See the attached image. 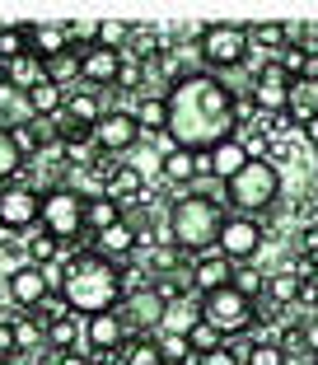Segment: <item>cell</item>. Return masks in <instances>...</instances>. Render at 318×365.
Returning <instances> with one entry per match:
<instances>
[{
	"label": "cell",
	"mask_w": 318,
	"mask_h": 365,
	"mask_svg": "<svg viewBox=\"0 0 318 365\" xmlns=\"http://www.w3.org/2000/svg\"><path fill=\"white\" fill-rule=\"evenodd\" d=\"M244 118H239V98L211 71H192L188 80L169 89V140L183 150L211 155L220 140L239 136Z\"/></svg>",
	"instance_id": "1"
},
{
	"label": "cell",
	"mask_w": 318,
	"mask_h": 365,
	"mask_svg": "<svg viewBox=\"0 0 318 365\" xmlns=\"http://www.w3.org/2000/svg\"><path fill=\"white\" fill-rule=\"evenodd\" d=\"M66 304H71L75 319H94L122 304L127 286H122V267L108 262L94 248H80L75 258H66V286H61Z\"/></svg>",
	"instance_id": "2"
},
{
	"label": "cell",
	"mask_w": 318,
	"mask_h": 365,
	"mask_svg": "<svg viewBox=\"0 0 318 365\" xmlns=\"http://www.w3.org/2000/svg\"><path fill=\"white\" fill-rule=\"evenodd\" d=\"M225 220H230V211L220 206V197L192 187V192H183L178 202L169 206V239L183 248V253L202 258V253H215Z\"/></svg>",
	"instance_id": "3"
},
{
	"label": "cell",
	"mask_w": 318,
	"mask_h": 365,
	"mask_svg": "<svg viewBox=\"0 0 318 365\" xmlns=\"http://www.w3.org/2000/svg\"><path fill=\"white\" fill-rule=\"evenodd\" d=\"M220 202H230V215H253V220L272 215L281 206V169H276V160H248L244 173H234L225 182Z\"/></svg>",
	"instance_id": "4"
},
{
	"label": "cell",
	"mask_w": 318,
	"mask_h": 365,
	"mask_svg": "<svg viewBox=\"0 0 318 365\" xmlns=\"http://www.w3.org/2000/svg\"><path fill=\"white\" fill-rule=\"evenodd\" d=\"M197 56L206 61V71H239L253 56L248 43V24H202L197 29Z\"/></svg>",
	"instance_id": "5"
},
{
	"label": "cell",
	"mask_w": 318,
	"mask_h": 365,
	"mask_svg": "<svg viewBox=\"0 0 318 365\" xmlns=\"http://www.w3.org/2000/svg\"><path fill=\"white\" fill-rule=\"evenodd\" d=\"M38 225L56 239V244H85L94 248V235H85V192L75 187H56V192H43V220Z\"/></svg>",
	"instance_id": "6"
},
{
	"label": "cell",
	"mask_w": 318,
	"mask_h": 365,
	"mask_svg": "<svg viewBox=\"0 0 318 365\" xmlns=\"http://www.w3.org/2000/svg\"><path fill=\"white\" fill-rule=\"evenodd\" d=\"M202 314H206V323H211V328H220L225 337H248V333H253V323H257V304L248 300V295H239L234 286L206 295V300H202Z\"/></svg>",
	"instance_id": "7"
},
{
	"label": "cell",
	"mask_w": 318,
	"mask_h": 365,
	"mask_svg": "<svg viewBox=\"0 0 318 365\" xmlns=\"http://www.w3.org/2000/svg\"><path fill=\"white\" fill-rule=\"evenodd\" d=\"M43 220V192L29 182H10L0 192V235H29Z\"/></svg>",
	"instance_id": "8"
},
{
	"label": "cell",
	"mask_w": 318,
	"mask_h": 365,
	"mask_svg": "<svg viewBox=\"0 0 318 365\" xmlns=\"http://www.w3.org/2000/svg\"><path fill=\"white\" fill-rule=\"evenodd\" d=\"M117 319H122V328H127V337H150L159 333V319H164V295H159L155 286H136L122 295V304H117Z\"/></svg>",
	"instance_id": "9"
},
{
	"label": "cell",
	"mask_w": 318,
	"mask_h": 365,
	"mask_svg": "<svg viewBox=\"0 0 318 365\" xmlns=\"http://www.w3.org/2000/svg\"><path fill=\"white\" fill-rule=\"evenodd\" d=\"M262 244H267L262 220H253V215H230V220H225V230H220L215 253H225L234 267H244V262L257 258V248H262Z\"/></svg>",
	"instance_id": "10"
},
{
	"label": "cell",
	"mask_w": 318,
	"mask_h": 365,
	"mask_svg": "<svg viewBox=\"0 0 318 365\" xmlns=\"http://www.w3.org/2000/svg\"><path fill=\"white\" fill-rule=\"evenodd\" d=\"M136 140H140V127H136V118H131V108H108L103 118L94 122V150L103 155V160L136 150Z\"/></svg>",
	"instance_id": "11"
},
{
	"label": "cell",
	"mask_w": 318,
	"mask_h": 365,
	"mask_svg": "<svg viewBox=\"0 0 318 365\" xmlns=\"http://www.w3.org/2000/svg\"><path fill=\"white\" fill-rule=\"evenodd\" d=\"M286 103H290V76L276 61H267L262 71L253 76V108H257V118H286Z\"/></svg>",
	"instance_id": "12"
},
{
	"label": "cell",
	"mask_w": 318,
	"mask_h": 365,
	"mask_svg": "<svg viewBox=\"0 0 318 365\" xmlns=\"http://www.w3.org/2000/svg\"><path fill=\"white\" fill-rule=\"evenodd\" d=\"M159 178L192 192V182H197V178H211V155H197V150H183V145H169V150L159 155Z\"/></svg>",
	"instance_id": "13"
},
{
	"label": "cell",
	"mask_w": 318,
	"mask_h": 365,
	"mask_svg": "<svg viewBox=\"0 0 318 365\" xmlns=\"http://www.w3.org/2000/svg\"><path fill=\"white\" fill-rule=\"evenodd\" d=\"M5 295L14 300V309H19V314H33L38 304L47 300V295H56V290L47 286L43 267H33V262H19V267L5 277Z\"/></svg>",
	"instance_id": "14"
},
{
	"label": "cell",
	"mask_w": 318,
	"mask_h": 365,
	"mask_svg": "<svg viewBox=\"0 0 318 365\" xmlns=\"http://www.w3.org/2000/svg\"><path fill=\"white\" fill-rule=\"evenodd\" d=\"M122 346H127V328H122L117 309L85 319V351L94 356V361H113V356L122 351Z\"/></svg>",
	"instance_id": "15"
},
{
	"label": "cell",
	"mask_w": 318,
	"mask_h": 365,
	"mask_svg": "<svg viewBox=\"0 0 318 365\" xmlns=\"http://www.w3.org/2000/svg\"><path fill=\"white\" fill-rule=\"evenodd\" d=\"M234 281V262L225 258V253H202V258L192 262V295H215V290H225Z\"/></svg>",
	"instance_id": "16"
},
{
	"label": "cell",
	"mask_w": 318,
	"mask_h": 365,
	"mask_svg": "<svg viewBox=\"0 0 318 365\" xmlns=\"http://www.w3.org/2000/svg\"><path fill=\"white\" fill-rule=\"evenodd\" d=\"M206 314H202V295H183V300L164 304V319H159V333H178L192 337V328H202Z\"/></svg>",
	"instance_id": "17"
},
{
	"label": "cell",
	"mask_w": 318,
	"mask_h": 365,
	"mask_svg": "<svg viewBox=\"0 0 318 365\" xmlns=\"http://www.w3.org/2000/svg\"><path fill=\"white\" fill-rule=\"evenodd\" d=\"M304 290H309V281L299 277V272H290V267L267 272V304H272V309H295V304H304Z\"/></svg>",
	"instance_id": "18"
},
{
	"label": "cell",
	"mask_w": 318,
	"mask_h": 365,
	"mask_svg": "<svg viewBox=\"0 0 318 365\" xmlns=\"http://www.w3.org/2000/svg\"><path fill=\"white\" fill-rule=\"evenodd\" d=\"M103 192L113 197V202H122V206L145 202V173H140L136 164H113V173L103 178Z\"/></svg>",
	"instance_id": "19"
},
{
	"label": "cell",
	"mask_w": 318,
	"mask_h": 365,
	"mask_svg": "<svg viewBox=\"0 0 318 365\" xmlns=\"http://www.w3.org/2000/svg\"><path fill=\"white\" fill-rule=\"evenodd\" d=\"M286 118H290V127H309V122L318 118V76L290 80V103H286Z\"/></svg>",
	"instance_id": "20"
},
{
	"label": "cell",
	"mask_w": 318,
	"mask_h": 365,
	"mask_svg": "<svg viewBox=\"0 0 318 365\" xmlns=\"http://www.w3.org/2000/svg\"><path fill=\"white\" fill-rule=\"evenodd\" d=\"M29 52L43 56V61L71 52V29L66 24H29Z\"/></svg>",
	"instance_id": "21"
},
{
	"label": "cell",
	"mask_w": 318,
	"mask_h": 365,
	"mask_svg": "<svg viewBox=\"0 0 318 365\" xmlns=\"http://www.w3.org/2000/svg\"><path fill=\"white\" fill-rule=\"evenodd\" d=\"M103 113H108V108H103V94H98V89H89V85L66 89V118H75L80 127L94 131V122L103 118Z\"/></svg>",
	"instance_id": "22"
},
{
	"label": "cell",
	"mask_w": 318,
	"mask_h": 365,
	"mask_svg": "<svg viewBox=\"0 0 318 365\" xmlns=\"http://www.w3.org/2000/svg\"><path fill=\"white\" fill-rule=\"evenodd\" d=\"M248 160H253V155H248V145H244L239 136L220 140V145L211 150V178H220V187H225L234 173H244V164H248Z\"/></svg>",
	"instance_id": "23"
},
{
	"label": "cell",
	"mask_w": 318,
	"mask_h": 365,
	"mask_svg": "<svg viewBox=\"0 0 318 365\" xmlns=\"http://www.w3.org/2000/svg\"><path fill=\"white\" fill-rule=\"evenodd\" d=\"M117 71H122V52H103V47H94V52H85V85L89 89H113L117 85Z\"/></svg>",
	"instance_id": "24"
},
{
	"label": "cell",
	"mask_w": 318,
	"mask_h": 365,
	"mask_svg": "<svg viewBox=\"0 0 318 365\" xmlns=\"http://www.w3.org/2000/svg\"><path fill=\"white\" fill-rule=\"evenodd\" d=\"M113 225H122V202H113L108 192L85 197V235H103Z\"/></svg>",
	"instance_id": "25"
},
{
	"label": "cell",
	"mask_w": 318,
	"mask_h": 365,
	"mask_svg": "<svg viewBox=\"0 0 318 365\" xmlns=\"http://www.w3.org/2000/svg\"><path fill=\"white\" fill-rule=\"evenodd\" d=\"M24 103H29V118H61L66 113V89L61 85H52V80H43V85L38 89H29V94H24Z\"/></svg>",
	"instance_id": "26"
},
{
	"label": "cell",
	"mask_w": 318,
	"mask_h": 365,
	"mask_svg": "<svg viewBox=\"0 0 318 365\" xmlns=\"http://www.w3.org/2000/svg\"><path fill=\"white\" fill-rule=\"evenodd\" d=\"M131 118H136L140 136H169V98H136V108H131Z\"/></svg>",
	"instance_id": "27"
},
{
	"label": "cell",
	"mask_w": 318,
	"mask_h": 365,
	"mask_svg": "<svg viewBox=\"0 0 318 365\" xmlns=\"http://www.w3.org/2000/svg\"><path fill=\"white\" fill-rule=\"evenodd\" d=\"M5 80H10V85L19 89V94H29V89H38V85L47 80V61L29 52V56H19V61L5 66Z\"/></svg>",
	"instance_id": "28"
},
{
	"label": "cell",
	"mask_w": 318,
	"mask_h": 365,
	"mask_svg": "<svg viewBox=\"0 0 318 365\" xmlns=\"http://www.w3.org/2000/svg\"><path fill=\"white\" fill-rule=\"evenodd\" d=\"M47 80L61 89H75V85H85V56L80 52H61L47 61Z\"/></svg>",
	"instance_id": "29"
},
{
	"label": "cell",
	"mask_w": 318,
	"mask_h": 365,
	"mask_svg": "<svg viewBox=\"0 0 318 365\" xmlns=\"http://www.w3.org/2000/svg\"><path fill=\"white\" fill-rule=\"evenodd\" d=\"M248 43H253V52H267V61H272L290 43V24H248Z\"/></svg>",
	"instance_id": "30"
},
{
	"label": "cell",
	"mask_w": 318,
	"mask_h": 365,
	"mask_svg": "<svg viewBox=\"0 0 318 365\" xmlns=\"http://www.w3.org/2000/svg\"><path fill=\"white\" fill-rule=\"evenodd\" d=\"M80 337H85V323L75 319H56L52 328H47V351L52 356H61V351H75V346H80Z\"/></svg>",
	"instance_id": "31"
},
{
	"label": "cell",
	"mask_w": 318,
	"mask_h": 365,
	"mask_svg": "<svg viewBox=\"0 0 318 365\" xmlns=\"http://www.w3.org/2000/svg\"><path fill=\"white\" fill-rule=\"evenodd\" d=\"M61 258V244H56L47 230H33L29 239H24V262H33V267H47V262Z\"/></svg>",
	"instance_id": "32"
},
{
	"label": "cell",
	"mask_w": 318,
	"mask_h": 365,
	"mask_svg": "<svg viewBox=\"0 0 318 365\" xmlns=\"http://www.w3.org/2000/svg\"><path fill=\"white\" fill-rule=\"evenodd\" d=\"M164 356H159L155 337H127V346L113 356V365H159Z\"/></svg>",
	"instance_id": "33"
},
{
	"label": "cell",
	"mask_w": 318,
	"mask_h": 365,
	"mask_svg": "<svg viewBox=\"0 0 318 365\" xmlns=\"http://www.w3.org/2000/svg\"><path fill=\"white\" fill-rule=\"evenodd\" d=\"M24 169H29V160L19 155V145H14L10 127H0V182H19Z\"/></svg>",
	"instance_id": "34"
},
{
	"label": "cell",
	"mask_w": 318,
	"mask_h": 365,
	"mask_svg": "<svg viewBox=\"0 0 318 365\" xmlns=\"http://www.w3.org/2000/svg\"><path fill=\"white\" fill-rule=\"evenodd\" d=\"M29 56V24H0V61L10 66Z\"/></svg>",
	"instance_id": "35"
},
{
	"label": "cell",
	"mask_w": 318,
	"mask_h": 365,
	"mask_svg": "<svg viewBox=\"0 0 318 365\" xmlns=\"http://www.w3.org/2000/svg\"><path fill=\"white\" fill-rule=\"evenodd\" d=\"M234 290H239V295H248V300H262L267 295V272H257L253 262H244V267H234V281H230Z\"/></svg>",
	"instance_id": "36"
},
{
	"label": "cell",
	"mask_w": 318,
	"mask_h": 365,
	"mask_svg": "<svg viewBox=\"0 0 318 365\" xmlns=\"http://www.w3.org/2000/svg\"><path fill=\"white\" fill-rule=\"evenodd\" d=\"M136 24H117V19H98V47L103 52H127Z\"/></svg>",
	"instance_id": "37"
},
{
	"label": "cell",
	"mask_w": 318,
	"mask_h": 365,
	"mask_svg": "<svg viewBox=\"0 0 318 365\" xmlns=\"http://www.w3.org/2000/svg\"><path fill=\"white\" fill-rule=\"evenodd\" d=\"M150 337H155V346H159V356H164V361H183V365L197 361L188 337H178V333H150Z\"/></svg>",
	"instance_id": "38"
},
{
	"label": "cell",
	"mask_w": 318,
	"mask_h": 365,
	"mask_svg": "<svg viewBox=\"0 0 318 365\" xmlns=\"http://www.w3.org/2000/svg\"><path fill=\"white\" fill-rule=\"evenodd\" d=\"M276 346H281V351L290 356V361H299V356L309 351V337H304V323L299 319H290L286 328H281V333H276Z\"/></svg>",
	"instance_id": "39"
},
{
	"label": "cell",
	"mask_w": 318,
	"mask_h": 365,
	"mask_svg": "<svg viewBox=\"0 0 318 365\" xmlns=\"http://www.w3.org/2000/svg\"><path fill=\"white\" fill-rule=\"evenodd\" d=\"M244 365H290V356L276 346V337H267V342H253V346H248Z\"/></svg>",
	"instance_id": "40"
},
{
	"label": "cell",
	"mask_w": 318,
	"mask_h": 365,
	"mask_svg": "<svg viewBox=\"0 0 318 365\" xmlns=\"http://www.w3.org/2000/svg\"><path fill=\"white\" fill-rule=\"evenodd\" d=\"M113 89H127V94L140 98V89H145V66L131 61V56L122 52V71H117V85H113Z\"/></svg>",
	"instance_id": "41"
},
{
	"label": "cell",
	"mask_w": 318,
	"mask_h": 365,
	"mask_svg": "<svg viewBox=\"0 0 318 365\" xmlns=\"http://www.w3.org/2000/svg\"><path fill=\"white\" fill-rule=\"evenodd\" d=\"M192 356H206V351H220L225 346V333L220 328H211V323H202V328H192Z\"/></svg>",
	"instance_id": "42"
},
{
	"label": "cell",
	"mask_w": 318,
	"mask_h": 365,
	"mask_svg": "<svg viewBox=\"0 0 318 365\" xmlns=\"http://www.w3.org/2000/svg\"><path fill=\"white\" fill-rule=\"evenodd\" d=\"M0 356H19V337H14V314H0Z\"/></svg>",
	"instance_id": "43"
},
{
	"label": "cell",
	"mask_w": 318,
	"mask_h": 365,
	"mask_svg": "<svg viewBox=\"0 0 318 365\" xmlns=\"http://www.w3.org/2000/svg\"><path fill=\"white\" fill-rule=\"evenodd\" d=\"M192 365H244V361H239V356H234L230 346H220V351H206V356H197Z\"/></svg>",
	"instance_id": "44"
},
{
	"label": "cell",
	"mask_w": 318,
	"mask_h": 365,
	"mask_svg": "<svg viewBox=\"0 0 318 365\" xmlns=\"http://www.w3.org/2000/svg\"><path fill=\"white\" fill-rule=\"evenodd\" d=\"M52 365H94V356H89L85 346H75V351H61V356H52Z\"/></svg>",
	"instance_id": "45"
},
{
	"label": "cell",
	"mask_w": 318,
	"mask_h": 365,
	"mask_svg": "<svg viewBox=\"0 0 318 365\" xmlns=\"http://www.w3.org/2000/svg\"><path fill=\"white\" fill-rule=\"evenodd\" d=\"M304 140H309V145H314V150H318V118H314V122H309V127H304Z\"/></svg>",
	"instance_id": "46"
},
{
	"label": "cell",
	"mask_w": 318,
	"mask_h": 365,
	"mask_svg": "<svg viewBox=\"0 0 318 365\" xmlns=\"http://www.w3.org/2000/svg\"><path fill=\"white\" fill-rule=\"evenodd\" d=\"M0 365H19V361H14V356H0Z\"/></svg>",
	"instance_id": "47"
},
{
	"label": "cell",
	"mask_w": 318,
	"mask_h": 365,
	"mask_svg": "<svg viewBox=\"0 0 318 365\" xmlns=\"http://www.w3.org/2000/svg\"><path fill=\"white\" fill-rule=\"evenodd\" d=\"M159 365H183V361H159Z\"/></svg>",
	"instance_id": "48"
},
{
	"label": "cell",
	"mask_w": 318,
	"mask_h": 365,
	"mask_svg": "<svg viewBox=\"0 0 318 365\" xmlns=\"http://www.w3.org/2000/svg\"><path fill=\"white\" fill-rule=\"evenodd\" d=\"M0 80H5V61H0Z\"/></svg>",
	"instance_id": "49"
},
{
	"label": "cell",
	"mask_w": 318,
	"mask_h": 365,
	"mask_svg": "<svg viewBox=\"0 0 318 365\" xmlns=\"http://www.w3.org/2000/svg\"><path fill=\"white\" fill-rule=\"evenodd\" d=\"M314 178H318V164H314Z\"/></svg>",
	"instance_id": "50"
},
{
	"label": "cell",
	"mask_w": 318,
	"mask_h": 365,
	"mask_svg": "<svg viewBox=\"0 0 318 365\" xmlns=\"http://www.w3.org/2000/svg\"><path fill=\"white\" fill-rule=\"evenodd\" d=\"M314 365H318V356H314Z\"/></svg>",
	"instance_id": "51"
},
{
	"label": "cell",
	"mask_w": 318,
	"mask_h": 365,
	"mask_svg": "<svg viewBox=\"0 0 318 365\" xmlns=\"http://www.w3.org/2000/svg\"><path fill=\"white\" fill-rule=\"evenodd\" d=\"M314 281H318V277H314Z\"/></svg>",
	"instance_id": "52"
}]
</instances>
